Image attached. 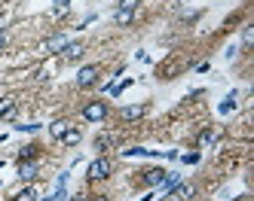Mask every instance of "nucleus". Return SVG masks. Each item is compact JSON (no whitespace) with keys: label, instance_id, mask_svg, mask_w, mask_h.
Wrapping results in <instances>:
<instances>
[{"label":"nucleus","instance_id":"nucleus-1","mask_svg":"<svg viewBox=\"0 0 254 201\" xmlns=\"http://www.w3.org/2000/svg\"><path fill=\"white\" fill-rule=\"evenodd\" d=\"M104 116H107V104L104 101H92V104L83 107V119L86 122H101Z\"/></svg>","mask_w":254,"mask_h":201},{"label":"nucleus","instance_id":"nucleus-2","mask_svg":"<svg viewBox=\"0 0 254 201\" xmlns=\"http://www.w3.org/2000/svg\"><path fill=\"white\" fill-rule=\"evenodd\" d=\"M86 177L89 180H107V177H111V161H107V159H95L92 164H89Z\"/></svg>","mask_w":254,"mask_h":201},{"label":"nucleus","instance_id":"nucleus-3","mask_svg":"<svg viewBox=\"0 0 254 201\" xmlns=\"http://www.w3.org/2000/svg\"><path fill=\"white\" fill-rule=\"evenodd\" d=\"M15 113H19V101H15L12 95L0 98V119H3V122H12V119H15Z\"/></svg>","mask_w":254,"mask_h":201},{"label":"nucleus","instance_id":"nucleus-4","mask_svg":"<svg viewBox=\"0 0 254 201\" xmlns=\"http://www.w3.org/2000/svg\"><path fill=\"white\" fill-rule=\"evenodd\" d=\"M95 82H98V67H95V64L80 67V73H77V85H80V88H89V85H95Z\"/></svg>","mask_w":254,"mask_h":201},{"label":"nucleus","instance_id":"nucleus-5","mask_svg":"<svg viewBox=\"0 0 254 201\" xmlns=\"http://www.w3.org/2000/svg\"><path fill=\"white\" fill-rule=\"evenodd\" d=\"M19 177H22V180H34V177H37V164L28 161V159H22V164H19Z\"/></svg>","mask_w":254,"mask_h":201},{"label":"nucleus","instance_id":"nucleus-6","mask_svg":"<svg viewBox=\"0 0 254 201\" xmlns=\"http://www.w3.org/2000/svg\"><path fill=\"white\" fill-rule=\"evenodd\" d=\"M144 113H147V107H144V104H135V107H126V110H123V119L132 122V119H141Z\"/></svg>","mask_w":254,"mask_h":201},{"label":"nucleus","instance_id":"nucleus-7","mask_svg":"<svg viewBox=\"0 0 254 201\" xmlns=\"http://www.w3.org/2000/svg\"><path fill=\"white\" fill-rule=\"evenodd\" d=\"M193 192H196V186H190V183H184V186H175V189H172L175 201H187V198H193Z\"/></svg>","mask_w":254,"mask_h":201},{"label":"nucleus","instance_id":"nucleus-8","mask_svg":"<svg viewBox=\"0 0 254 201\" xmlns=\"http://www.w3.org/2000/svg\"><path fill=\"white\" fill-rule=\"evenodd\" d=\"M62 52H64L67 61H74V58H80V55H83V43H64Z\"/></svg>","mask_w":254,"mask_h":201},{"label":"nucleus","instance_id":"nucleus-9","mask_svg":"<svg viewBox=\"0 0 254 201\" xmlns=\"http://www.w3.org/2000/svg\"><path fill=\"white\" fill-rule=\"evenodd\" d=\"M62 143H67V146H77V143H80V128H74V125H70L67 131L62 134Z\"/></svg>","mask_w":254,"mask_h":201},{"label":"nucleus","instance_id":"nucleus-10","mask_svg":"<svg viewBox=\"0 0 254 201\" xmlns=\"http://www.w3.org/2000/svg\"><path fill=\"white\" fill-rule=\"evenodd\" d=\"M67 128H70V122L59 119V122H52V125H49V131H52V137H59V140H62V134L67 131Z\"/></svg>","mask_w":254,"mask_h":201},{"label":"nucleus","instance_id":"nucleus-11","mask_svg":"<svg viewBox=\"0 0 254 201\" xmlns=\"http://www.w3.org/2000/svg\"><path fill=\"white\" fill-rule=\"evenodd\" d=\"M64 46V40H62V37H52V40H46L43 46H40V52L46 55V52H52V49H62Z\"/></svg>","mask_w":254,"mask_h":201},{"label":"nucleus","instance_id":"nucleus-12","mask_svg":"<svg viewBox=\"0 0 254 201\" xmlns=\"http://www.w3.org/2000/svg\"><path fill=\"white\" fill-rule=\"evenodd\" d=\"M166 177H169L166 171H159V168H156V171L147 174V183H150V186H159V183H166Z\"/></svg>","mask_w":254,"mask_h":201},{"label":"nucleus","instance_id":"nucleus-13","mask_svg":"<svg viewBox=\"0 0 254 201\" xmlns=\"http://www.w3.org/2000/svg\"><path fill=\"white\" fill-rule=\"evenodd\" d=\"M132 15H135V12H129V9H117L114 22H117V25H129V22H132Z\"/></svg>","mask_w":254,"mask_h":201},{"label":"nucleus","instance_id":"nucleus-14","mask_svg":"<svg viewBox=\"0 0 254 201\" xmlns=\"http://www.w3.org/2000/svg\"><path fill=\"white\" fill-rule=\"evenodd\" d=\"M15 201H37V192H34V189L28 186V189H22L19 195H15Z\"/></svg>","mask_w":254,"mask_h":201},{"label":"nucleus","instance_id":"nucleus-15","mask_svg":"<svg viewBox=\"0 0 254 201\" xmlns=\"http://www.w3.org/2000/svg\"><path fill=\"white\" fill-rule=\"evenodd\" d=\"M242 43H245V46H251V43H254V28H251V25H248V28H242Z\"/></svg>","mask_w":254,"mask_h":201},{"label":"nucleus","instance_id":"nucleus-16","mask_svg":"<svg viewBox=\"0 0 254 201\" xmlns=\"http://www.w3.org/2000/svg\"><path fill=\"white\" fill-rule=\"evenodd\" d=\"M135 6H138V0H120L117 9H129V12H135Z\"/></svg>","mask_w":254,"mask_h":201},{"label":"nucleus","instance_id":"nucleus-17","mask_svg":"<svg viewBox=\"0 0 254 201\" xmlns=\"http://www.w3.org/2000/svg\"><path fill=\"white\" fill-rule=\"evenodd\" d=\"M233 107H236V98H227V104H221V113H230Z\"/></svg>","mask_w":254,"mask_h":201},{"label":"nucleus","instance_id":"nucleus-18","mask_svg":"<svg viewBox=\"0 0 254 201\" xmlns=\"http://www.w3.org/2000/svg\"><path fill=\"white\" fill-rule=\"evenodd\" d=\"M95 146H98V150H104V146H111V137H95Z\"/></svg>","mask_w":254,"mask_h":201},{"label":"nucleus","instance_id":"nucleus-19","mask_svg":"<svg viewBox=\"0 0 254 201\" xmlns=\"http://www.w3.org/2000/svg\"><path fill=\"white\" fill-rule=\"evenodd\" d=\"M199 143H202V146L211 143V131H202V134H199Z\"/></svg>","mask_w":254,"mask_h":201},{"label":"nucleus","instance_id":"nucleus-20","mask_svg":"<svg viewBox=\"0 0 254 201\" xmlns=\"http://www.w3.org/2000/svg\"><path fill=\"white\" fill-rule=\"evenodd\" d=\"M70 201H89V195H70Z\"/></svg>","mask_w":254,"mask_h":201},{"label":"nucleus","instance_id":"nucleus-21","mask_svg":"<svg viewBox=\"0 0 254 201\" xmlns=\"http://www.w3.org/2000/svg\"><path fill=\"white\" fill-rule=\"evenodd\" d=\"M3 25H6V15L0 12V34H3Z\"/></svg>","mask_w":254,"mask_h":201},{"label":"nucleus","instance_id":"nucleus-22","mask_svg":"<svg viewBox=\"0 0 254 201\" xmlns=\"http://www.w3.org/2000/svg\"><path fill=\"white\" fill-rule=\"evenodd\" d=\"M6 46V34H0V49H3Z\"/></svg>","mask_w":254,"mask_h":201},{"label":"nucleus","instance_id":"nucleus-23","mask_svg":"<svg viewBox=\"0 0 254 201\" xmlns=\"http://www.w3.org/2000/svg\"><path fill=\"white\" fill-rule=\"evenodd\" d=\"M56 3H67V0H56Z\"/></svg>","mask_w":254,"mask_h":201}]
</instances>
